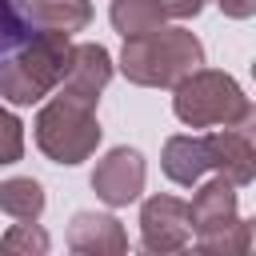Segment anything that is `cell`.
<instances>
[{
  "mask_svg": "<svg viewBox=\"0 0 256 256\" xmlns=\"http://www.w3.org/2000/svg\"><path fill=\"white\" fill-rule=\"evenodd\" d=\"M200 64H204V44L188 28H168V24L124 40L120 52V72L140 88H176Z\"/></svg>",
  "mask_w": 256,
  "mask_h": 256,
  "instance_id": "6da1fadb",
  "label": "cell"
},
{
  "mask_svg": "<svg viewBox=\"0 0 256 256\" xmlns=\"http://www.w3.org/2000/svg\"><path fill=\"white\" fill-rule=\"evenodd\" d=\"M172 112L180 124L188 128H240L252 116V104L244 96V88L228 76V72H212V68H196L188 72L176 88H172Z\"/></svg>",
  "mask_w": 256,
  "mask_h": 256,
  "instance_id": "7a4b0ae2",
  "label": "cell"
},
{
  "mask_svg": "<svg viewBox=\"0 0 256 256\" xmlns=\"http://www.w3.org/2000/svg\"><path fill=\"white\" fill-rule=\"evenodd\" d=\"M72 60V40L64 32H40L16 56L0 60V96L8 104H36L60 88Z\"/></svg>",
  "mask_w": 256,
  "mask_h": 256,
  "instance_id": "3957f363",
  "label": "cell"
},
{
  "mask_svg": "<svg viewBox=\"0 0 256 256\" xmlns=\"http://www.w3.org/2000/svg\"><path fill=\"white\" fill-rule=\"evenodd\" d=\"M36 144L48 160L56 164H80L96 152L100 144V120H96V108L76 100V96H64L56 92L40 112H36Z\"/></svg>",
  "mask_w": 256,
  "mask_h": 256,
  "instance_id": "277c9868",
  "label": "cell"
},
{
  "mask_svg": "<svg viewBox=\"0 0 256 256\" xmlns=\"http://www.w3.org/2000/svg\"><path fill=\"white\" fill-rule=\"evenodd\" d=\"M144 156L136 148H112L104 160H96L92 168V192L108 204V208H124L132 200H140L144 192Z\"/></svg>",
  "mask_w": 256,
  "mask_h": 256,
  "instance_id": "5b68a950",
  "label": "cell"
},
{
  "mask_svg": "<svg viewBox=\"0 0 256 256\" xmlns=\"http://www.w3.org/2000/svg\"><path fill=\"white\" fill-rule=\"evenodd\" d=\"M140 244L148 252H180L192 244L188 204L176 196H152L140 208Z\"/></svg>",
  "mask_w": 256,
  "mask_h": 256,
  "instance_id": "8992f818",
  "label": "cell"
},
{
  "mask_svg": "<svg viewBox=\"0 0 256 256\" xmlns=\"http://www.w3.org/2000/svg\"><path fill=\"white\" fill-rule=\"evenodd\" d=\"M108 80H112V56H108V48H100V44H72V60H68V72L60 80V92L96 108V100H100V92H104Z\"/></svg>",
  "mask_w": 256,
  "mask_h": 256,
  "instance_id": "52a82bcc",
  "label": "cell"
},
{
  "mask_svg": "<svg viewBox=\"0 0 256 256\" xmlns=\"http://www.w3.org/2000/svg\"><path fill=\"white\" fill-rule=\"evenodd\" d=\"M68 248L84 256H120L128 252V232L108 212H76L68 224Z\"/></svg>",
  "mask_w": 256,
  "mask_h": 256,
  "instance_id": "ba28073f",
  "label": "cell"
},
{
  "mask_svg": "<svg viewBox=\"0 0 256 256\" xmlns=\"http://www.w3.org/2000/svg\"><path fill=\"white\" fill-rule=\"evenodd\" d=\"M204 144H208V164L220 168L224 180H232L236 188L252 184V176H256V152H252V140L240 128H220V132L204 136Z\"/></svg>",
  "mask_w": 256,
  "mask_h": 256,
  "instance_id": "9c48e42d",
  "label": "cell"
},
{
  "mask_svg": "<svg viewBox=\"0 0 256 256\" xmlns=\"http://www.w3.org/2000/svg\"><path fill=\"white\" fill-rule=\"evenodd\" d=\"M228 220H236V184L216 176L196 188V196L188 204V224H192V236H200V232H212Z\"/></svg>",
  "mask_w": 256,
  "mask_h": 256,
  "instance_id": "30bf717a",
  "label": "cell"
},
{
  "mask_svg": "<svg viewBox=\"0 0 256 256\" xmlns=\"http://www.w3.org/2000/svg\"><path fill=\"white\" fill-rule=\"evenodd\" d=\"M160 168L172 184H184L192 188L212 164H208V144L204 136H168L164 140V152H160Z\"/></svg>",
  "mask_w": 256,
  "mask_h": 256,
  "instance_id": "8fae6325",
  "label": "cell"
},
{
  "mask_svg": "<svg viewBox=\"0 0 256 256\" xmlns=\"http://www.w3.org/2000/svg\"><path fill=\"white\" fill-rule=\"evenodd\" d=\"M112 28L132 40V36H144V32H156L164 20H168V8L164 0H112Z\"/></svg>",
  "mask_w": 256,
  "mask_h": 256,
  "instance_id": "7c38bea8",
  "label": "cell"
},
{
  "mask_svg": "<svg viewBox=\"0 0 256 256\" xmlns=\"http://www.w3.org/2000/svg\"><path fill=\"white\" fill-rule=\"evenodd\" d=\"M32 20L44 32H84L92 20V4L88 0H32Z\"/></svg>",
  "mask_w": 256,
  "mask_h": 256,
  "instance_id": "4fadbf2b",
  "label": "cell"
},
{
  "mask_svg": "<svg viewBox=\"0 0 256 256\" xmlns=\"http://www.w3.org/2000/svg\"><path fill=\"white\" fill-rule=\"evenodd\" d=\"M0 212L12 220H40L44 212V188L32 176H12L0 184Z\"/></svg>",
  "mask_w": 256,
  "mask_h": 256,
  "instance_id": "5bb4252c",
  "label": "cell"
},
{
  "mask_svg": "<svg viewBox=\"0 0 256 256\" xmlns=\"http://www.w3.org/2000/svg\"><path fill=\"white\" fill-rule=\"evenodd\" d=\"M196 248L208 252V256H244L252 248V224L236 216V220H228V224H220L212 232H200Z\"/></svg>",
  "mask_w": 256,
  "mask_h": 256,
  "instance_id": "9a60e30c",
  "label": "cell"
},
{
  "mask_svg": "<svg viewBox=\"0 0 256 256\" xmlns=\"http://www.w3.org/2000/svg\"><path fill=\"white\" fill-rule=\"evenodd\" d=\"M48 232L36 224V220H20V224H12L4 236H0V252H36V256H44L48 252Z\"/></svg>",
  "mask_w": 256,
  "mask_h": 256,
  "instance_id": "2e32d148",
  "label": "cell"
},
{
  "mask_svg": "<svg viewBox=\"0 0 256 256\" xmlns=\"http://www.w3.org/2000/svg\"><path fill=\"white\" fill-rule=\"evenodd\" d=\"M24 156V124L0 108V168L4 164H16Z\"/></svg>",
  "mask_w": 256,
  "mask_h": 256,
  "instance_id": "e0dca14e",
  "label": "cell"
},
{
  "mask_svg": "<svg viewBox=\"0 0 256 256\" xmlns=\"http://www.w3.org/2000/svg\"><path fill=\"white\" fill-rule=\"evenodd\" d=\"M216 4H220V12L232 16V20H248V16L256 12V0H216Z\"/></svg>",
  "mask_w": 256,
  "mask_h": 256,
  "instance_id": "ac0fdd59",
  "label": "cell"
},
{
  "mask_svg": "<svg viewBox=\"0 0 256 256\" xmlns=\"http://www.w3.org/2000/svg\"><path fill=\"white\" fill-rule=\"evenodd\" d=\"M164 8H168V16L188 20V16H196V12L204 8V0H164Z\"/></svg>",
  "mask_w": 256,
  "mask_h": 256,
  "instance_id": "d6986e66",
  "label": "cell"
}]
</instances>
